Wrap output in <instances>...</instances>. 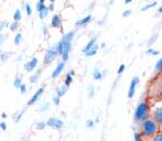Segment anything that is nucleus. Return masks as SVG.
<instances>
[{
	"mask_svg": "<svg viewBox=\"0 0 162 141\" xmlns=\"http://www.w3.org/2000/svg\"><path fill=\"white\" fill-rule=\"evenodd\" d=\"M140 130L139 132L142 135L143 138H151L153 136L160 132V127L157 124V121L150 116L147 119H145L142 122L139 124Z\"/></svg>",
	"mask_w": 162,
	"mask_h": 141,
	"instance_id": "1",
	"label": "nucleus"
},
{
	"mask_svg": "<svg viewBox=\"0 0 162 141\" xmlns=\"http://www.w3.org/2000/svg\"><path fill=\"white\" fill-rule=\"evenodd\" d=\"M147 95L149 100H162V72L150 82Z\"/></svg>",
	"mask_w": 162,
	"mask_h": 141,
	"instance_id": "2",
	"label": "nucleus"
},
{
	"mask_svg": "<svg viewBox=\"0 0 162 141\" xmlns=\"http://www.w3.org/2000/svg\"><path fill=\"white\" fill-rule=\"evenodd\" d=\"M150 112H151V104L149 103V99L147 98L145 100H141L138 105L134 112V119L137 124L142 122L145 119L150 117Z\"/></svg>",
	"mask_w": 162,
	"mask_h": 141,
	"instance_id": "3",
	"label": "nucleus"
},
{
	"mask_svg": "<svg viewBox=\"0 0 162 141\" xmlns=\"http://www.w3.org/2000/svg\"><path fill=\"white\" fill-rule=\"evenodd\" d=\"M150 116L156 120L160 127V131H162V100H152Z\"/></svg>",
	"mask_w": 162,
	"mask_h": 141,
	"instance_id": "4",
	"label": "nucleus"
},
{
	"mask_svg": "<svg viewBox=\"0 0 162 141\" xmlns=\"http://www.w3.org/2000/svg\"><path fill=\"white\" fill-rule=\"evenodd\" d=\"M57 55H59V52L56 50V46H54V48L50 49L48 50V52L45 53V56H44V64H50L51 62H53L55 60Z\"/></svg>",
	"mask_w": 162,
	"mask_h": 141,
	"instance_id": "5",
	"label": "nucleus"
},
{
	"mask_svg": "<svg viewBox=\"0 0 162 141\" xmlns=\"http://www.w3.org/2000/svg\"><path fill=\"white\" fill-rule=\"evenodd\" d=\"M139 77L138 76H135L132 77V80H130V84H129V88H128V98L131 99L132 97L135 96V93H136V88L138 86V84H139Z\"/></svg>",
	"mask_w": 162,
	"mask_h": 141,
	"instance_id": "6",
	"label": "nucleus"
},
{
	"mask_svg": "<svg viewBox=\"0 0 162 141\" xmlns=\"http://www.w3.org/2000/svg\"><path fill=\"white\" fill-rule=\"evenodd\" d=\"M46 126H49L50 128L56 129V130H60V129L63 128L64 122L59 118H55V117H52L46 121Z\"/></svg>",
	"mask_w": 162,
	"mask_h": 141,
	"instance_id": "7",
	"label": "nucleus"
},
{
	"mask_svg": "<svg viewBox=\"0 0 162 141\" xmlns=\"http://www.w3.org/2000/svg\"><path fill=\"white\" fill-rule=\"evenodd\" d=\"M38 63H39V61H38V58H33L32 60H30L29 62H27L26 64H24V70H27V72H33V70H35V67L38 66Z\"/></svg>",
	"mask_w": 162,
	"mask_h": 141,
	"instance_id": "8",
	"label": "nucleus"
},
{
	"mask_svg": "<svg viewBox=\"0 0 162 141\" xmlns=\"http://www.w3.org/2000/svg\"><path fill=\"white\" fill-rule=\"evenodd\" d=\"M44 92V88L43 87H41V88H39L37 92H35V94L33 95V96L29 99V102H28V106H33V104H35L37 103V100L39 99V97L41 96L42 95V93Z\"/></svg>",
	"mask_w": 162,
	"mask_h": 141,
	"instance_id": "9",
	"label": "nucleus"
},
{
	"mask_svg": "<svg viewBox=\"0 0 162 141\" xmlns=\"http://www.w3.org/2000/svg\"><path fill=\"white\" fill-rule=\"evenodd\" d=\"M92 19H93V17L91 16V14H89V16H86L85 18H82V19H80L78 21H76L75 26L76 27H85L92 21Z\"/></svg>",
	"mask_w": 162,
	"mask_h": 141,
	"instance_id": "10",
	"label": "nucleus"
},
{
	"mask_svg": "<svg viewBox=\"0 0 162 141\" xmlns=\"http://www.w3.org/2000/svg\"><path fill=\"white\" fill-rule=\"evenodd\" d=\"M64 66H65V63H64V62L59 63L57 66L55 67V70H54V72L52 73V78H56L57 76H60V74L62 73L64 70Z\"/></svg>",
	"mask_w": 162,
	"mask_h": 141,
	"instance_id": "11",
	"label": "nucleus"
},
{
	"mask_svg": "<svg viewBox=\"0 0 162 141\" xmlns=\"http://www.w3.org/2000/svg\"><path fill=\"white\" fill-rule=\"evenodd\" d=\"M61 24H62L61 17L59 16V14H55V16H53V18H52V20H51V26L53 27V28H60Z\"/></svg>",
	"mask_w": 162,
	"mask_h": 141,
	"instance_id": "12",
	"label": "nucleus"
},
{
	"mask_svg": "<svg viewBox=\"0 0 162 141\" xmlns=\"http://www.w3.org/2000/svg\"><path fill=\"white\" fill-rule=\"evenodd\" d=\"M96 43H97V38H96V36H93V38L88 41V43H87V44L85 45V48L83 49V51H82V52H83V53L87 52V51L89 50V49L93 48V46H94V45H95Z\"/></svg>",
	"mask_w": 162,
	"mask_h": 141,
	"instance_id": "13",
	"label": "nucleus"
},
{
	"mask_svg": "<svg viewBox=\"0 0 162 141\" xmlns=\"http://www.w3.org/2000/svg\"><path fill=\"white\" fill-rule=\"evenodd\" d=\"M97 51H98V44L96 43L93 48H91L87 52H85L84 53V55H85L86 58H91V56H94V55H96V53H97Z\"/></svg>",
	"mask_w": 162,
	"mask_h": 141,
	"instance_id": "14",
	"label": "nucleus"
},
{
	"mask_svg": "<svg viewBox=\"0 0 162 141\" xmlns=\"http://www.w3.org/2000/svg\"><path fill=\"white\" fill-rule=\"evenodd\" d=\"M67 90H68V86L65 85V84H63L62 86H60L59 88H57V96L59 97L64 96V95L67 93Z\"/></svg>",
	"mask_w": 162,
	"mask_h": 141,
	"instance_id": "15",
	"label": "nucleus"
},
{
	"mask_svg": "<svg viewBox=\"0 0 162 141\" xmlns=\"http://www.w3.org/2000/svg\"><path fill=\"white\" fill-rule=\"evenodd\" d=\"M143 141H162V131H160L159 133H157L151 138H143Z\"/></svg>",
	"mask_w": 162,
	"mask_h": 141,
	"instance_id": "16",
	"label": "nucleus"
},
{
	"mask_svg": "<svg viewBox=\"0 0 162 141\" xmlns=\"http://www.w3.org/2000/svg\"><path fill=\"white\" fill-rule=\"evenodd\" d=\"M74 75V72H71V73L66 74V76H65V80H64V84L65 85H67V86H70L71 84H72V82H73V76Z\"/></svg>",
	"mask_w": 162,
	"mask_h": 141,
	"instance_id": "17",
	"label": "nucleus"
},
{
	"mask_svg": "<svg viewBox=\"0 0 162 141\" xmlns=\"http://www.w3.org/2000/svg\"><path fill=\"white\" fill-rule=\"evenodd\" d=\"M158 38H159V35H158V33H156V34H153L152 36H151V38H150L149 40H148V43H147V45H148V46H151V45H152V44H154V43H156V41H157V40H158Z\"/></svg>",
	"mask_w": 162,
	"mask_h": 141,
	"instance_id": "18",
	"label": "nucleus"
},
{
	"mask_svg": "<svg viewBox=\"0 0 162 141\" xmlns=\"http://www.w3.org/2000/svg\"><path fill=\"white\" fill-rule=\"evenodd\" d=\"M160 52L156 49H152V48H149L148 50L146 51V54L147 55H152V56H157V55H159Z\"/></svg>",
	"mask_w": 162,
	"mask_h": 141,
	"instance_id": "19",
	"label": "nucleus"
},
{
	"mask_svg": "<svg viewBox=\"0 0 162 141\" xmlns=\"http://www.w3.org/2000/svg\"><path fill=\"white\" fill-rule=\"evenodd\" d=\"M49 7H45L44 9L41 10L40 12H39V16H40V19H45L46 18V16H48V13H49Z\"/></svg>",
	"mask_w": 162,
	"mask_h": 141,
	"instance_id": "20",
	"label": "nucleus"
},
{
	"mask_svg": "<svg viewBox=\"0 0 162 141\" xmlns=\"http://www.w3.org/2000/svg\"><path fill=\"white\" fill-rule=\"evenodd\" d=\"M93 77H94V80H100L103 78L102 72L98 70H94V73H93Z\"/></svg>",
	"mask_w": 162,
	"mask_h": 141,
	"instance_id": "21",
	"label": "nucleus"
},
{
	"mask_svg": "<svg viewBox=\"0 0 162 141\" xmlns=\"http://www.w3.org/2000/svg\"><path fill=\"white\" fill-rule=\"evenodd\" d=\"M154 70H156V73L162 72V58H160L159 61H157L156 65H154Z\"/></svg>",
	"mask_w": 162,
	"mask_h": 141,
	"instance_id": "22",
	"label": "nucleus"
},
{
	"mask_svg": "<svg viewBox=\"0 0 162 141\" xmlns=\"http://www.w3.org/2000/svg\"><path fill=\"white\" fill-rule=\"evenodd\" d=\"M134 140L135 141H143L142 135H141L139 131H135L134 132Z\"/></svg>",
	"mask_w": 162,
	"mask_h": 141,
	"instance_id": "23",
	"label": "nucleus"
},
{
	"mask_svg": "<svg viewBox=\"0 0 162 141\" xmlns=\"http://www.w3.org/2000/svg\"><path fill=\"white\" fill-rule=\"evenodd\" d=\"M21 18H22V14H21V11L20 10H16V12H14V14H13V19H14V21H20L21 20Z\"/></svg>",
	"mask_w": 162,
	"mask_h": 141,
	"instance_id": "24",
	"label": "nucleus"
},
{
	"mask_svg": "<svg viewBox=\"0 0 162 141\" xmlns=\"http://www.w3.org/2000/svg\"><path fill=\"white\" fill-rule=\"evenodd\" d=\"M21 85H22V83H21V78H20L19 76H17L16 78H14V82H13V86L16 87V88H20Z\"/></svg>",
	"mask_w": 162,
	"mask_h": 141,
	"instance_id": "25",
	"label": "nucleus"
},
{
	"mask_svg": "<svg viewBox=\"0 0 162 141\" xmlns=\"http://www.w3.org/2000/svg\"><path fill=\"white\" fill-rule=\"evenodd\" d=\"M10 56H11V53H10V52H5V53H2V54H1L0 58H1V61H2V62H6L7 60L10 58Z\"/></svg>",
	"mask_w": 162,
	"mask_h": 141,
	"instance_id": "26",
	"label": "nucleus"
},
{
	"mask_svg": "<svg viewBox=\"0 0 162 141\" xmlns=\"http://www.w3.org/2000/svg\"><path fill=\"white\" fill-rule=\"evenodd\" d=\"M21 41H22V34H21V33H18V34L16 35V38H14V44L19 45L20 43H21Z\"/></svg>",
	"mask_w": 162,
	"mask_h": 141,
	"instance_id": "27",
	"label": "nucleus"
},
{
	"mask_svg": "<svg viewBox=\"0 0 162 141\" xmlns=\"http://www.w3.org/2000/svg\"><path fill=\"white\" fill-rule=\"evenodd\" d=\"M94 95H95V87H94V85H89L88 86V96L92 98V97H94Z\"/></svg>",
	"mask_w": 162,
	"mask_h": 141,
	"instance_id": "28",
	"label": "nucleus"
},
{
	"mask_svg": "<svg viewBox=\"0 0 162 141\" xmlns=\"http://www.w3.org/2000/svg\"><path fill=\"white\" fill-rule=\"evenodd\" d=\"M156 5H157L156 1H154V2H151V3H148L147 6L142 7V9H141V11H146V10L150 9V8H153V7H156Z\"/></svg>",
	"mask_w": 162,
	"mask_h": 141,
	"instance_id": "29",
	"label": "nucleus"
},
{
	"mask_svg": "<svg viewBox=\"0 0 162 141\" xmlns=\"http://www.w3.org/2000/svg\"><path fill=\"white\" fill-rule=\"evenodd\" d=\"M48 109H49V103L48 102H44V103L41 105V107L39 108V111H45V110H48Z\"/></svg>",
	"mask_w": 162,
	"mask_h": 141,
	"instance_id": "30",
	"label": "nucleus"
},
{
	"mask_svg": "<svg viewBox=\"0 0 162 141\" xmlns=\"http://www.w3.org/2000/svg\"><path fill=\"white\" fill-rule=\"evenodd\" d=\"M46 127V122H38L37 125H35V128L39 129V130H42V129H44Z\"/></svg>",
	"mask_w": 162,
	"mask_h": 141,
	"instance_id": "31",
	"label": "nucleus"
},
{
	"mask_svg": "<svg viewBox=\"0 0 162 141\" xmlns=\"http://www.w3.org/2000/svg\"><path fill=\"white\" fill-rule=\"evenodd\" d=\"M125 70H126V65L120 64V65H119V67H118V70H117V74H118V75H121V74L124 73Z\"/></svg>",
	"mask_w": 162,
	"mask_h": 141,
	"instance_id": "32",
	"label": "nucleus"
},
{
	"mask_svg": "<svg viewBox=\"0 0 162 141\" xmlns=\"http://www.w3.org/2000/svg\"><path fill=\"white\" fill-rule=\"evenodd\" d=\"M45 5L44 3H42V2H38L37 3V11H38V12H40V11H41V10H43L45 8Z\"/></svg>",
	"mask_w": 162,
	"mask_h": 141,
	"instance_id": "33",
	"label": "nucleus"
},
{
	"mask_svg": "<svg viewBox=\"0 0 162 141\" xmlns=\"http://www.w3.org/2000/svg\"><path fill=\"white\" fill-rule=\"evenodd\" d=\"M26 11H27V14H28V16H31L32 14V8H31V5H30V3H26Z\"/></svg>",
	"mask_w": 162,
	"mask_h": 141,
	"instance_id": "34",
	"label": "nucleus"
},
{
	"mask_svg": "<svg viewBox=\"0 0 162 141\" xmlns=\"http://www.w3.org/2000/svg\"><path fill=\"white\" fill-rule=\"evenodd\" d=\"M94 125H95V121L92 120V119H88V120L86 121V127H87V128H93Z\"/></svg>",
	"mask_w": 162,
	"mask_h": 141,
	"instance_id": "35",
	"label": "nucleus"
},
{
	"mask_svg": "<svg viewBox=\"0 0 162 141\" xmlns=\"http://www.w3.org/2000/svg\"><path fill=\"white\" fill-rule=\"evenodd\" d=\"M38 77H39V75L38 74H35V75H32L31 77H30V83H32V84H34V83H37L38 82Z\"/></svg>",
	"mask_w": 162,
	"mask_h": 141,
	"instance_id": "36",
	"label": "nucleus"
},
{
	"mask_svg": "<svg viewBox=\"0 0 162 141\" xmlns=\"http://www.w3.org/2000/svg\"><path fill=\"white\" fill-rule=\"evenodd\" d=\"M20 92H21V94H26V92H27V85L26 84H22L21 86H20Z\"/></svg>",
	"mask_w": 162,
	"mask_h": 141,
	"instance_id": "37",
	"label": "nucleus"
},
{
	"mask_svg": "<svg viewBox=\"0 0 162 141\" xmlns=\"http://www.w3.org/2000/svg\"><path fill=\"white\" fill-rule=\"evenodd\" d=\"M60 98H61V97H59L57 95L53 98V103H54V105H55V106L60 105Z\"/></svg>",
	"mask_w": 162,
	"mask_h": 141,
	"instance_id": "38",
	"label": "nucleus"
},
{
	"mask_svg": "<svg viewBox=\"0 0 162 141\" xmlns=\"http://www.w3.org/2000/svg\"><path fill=\"white\" fill-rule=\"evenodd\" d=\"M130 14H131L130 10H126V11L122 12V17H124V18H128V17H130Z\"/></svg>",
	"mask_w": 162,
	"mask_h": 141,
	"instance_id": "39",
	"label": "nucleus"
},
{
	"mask_svg": "<svg viewBox=\"0 0 162 141\" xmlns=\"http://www.w3.org/2000/svg\"><path fill=\"white\" fill-rule=\"evenodd\" d=\"M17 28H18V22H17V21H14V23H12V24H11V28H10V30H11V31H14Z\"/></svg>",
	"mask_w": 162,
	"mask_h": 141,
	"instance_id": "40",
	"label": "nucleus"
},
{
	"mask_svg": "<svg viewBox=\"0 0 162 141\" xmlns=\"http://www.w3.org/2000/svg\"><path fill=\"white\" fill-rule=\"evenodd\" d=\"M0 128L2 129L3 131H5V130H7V124L5 121H2V122H0Z\"/></svg>",
	"mask_w": 162,
	"mask_h": 141,
	"instance_id": "41",
	"label": "nucleus"
},
{
	"mask_svg": "<svg viewBox=\"0 0 162 141\" xmlns=\"http://www.w3.org/2000/svg\"><path fill=\"white\" fill-rule=\"evenodd\" d=\"M49 9L51 10V11H52V10H54V3H51V5L49 6Z\"/></svg>",
	"mask_w": 162,
	"mask_h": 141,
	"instance_id": "42",
	"label": "nucleus"
},
{
	"mask_svg": "<svg viewBox=\"0 0 162 141\" xmlns=\"http://www.w3.org/2000/svg\"><path fill=\"white\" fill-rule=\"evenodd\" d=\"M132 2V0H125V5H128V3Z\"/></svg>",
	"mask_w": 162,
	"mask_h": 141,
	"instance_id": "43",
	"label": "nucleus"
},
{
	"mask_svg": "<svg viewBox=\"0 0 162 141\" xmlns=\"http://www.w3.org/2000/svg\"><path fill=\"white\" fill-rule=\"evenodd\" d=\"M158 12H159V13H162V6L160 7L159 9H158Z\"/></svg>",
	"mask_w": 162,
	"mask_h": 141,
	"instance_id": "44",
	"label": "nucleus"
},
{
	"mask_svg": "<svg viewBox=\"0 0 162 141\" xmlns=\"http://www.w3.org/2000/svg\"><path fill=\"white\" fill-rule=\"evenodd\" d=\"M2 40H3V35H2V34H0V43L2 42Z\"/></svg>",
	"mask_w": 162,
	"mask_h": 141,
	"instance_id": "45",
	"label": "nucleus"
},
{
	"mask_svg": "<svg viewBox=\"0 0 162 141\" xmlns=\"http://www.w3.org/2000/svg\"><path fill=\"white\" fill-rule=\"evenodd\" d=\"M6 117H7V115L5 114V112H3V114H2V118H6Z\"/></svg>",
	"mask_w": 162,
	"mask_h": 141,
	"instance_id": "46",
	"label": "nucleus"
},
{
	"mask_svg": "<svg viewBox=\"0 0 162 141\" xmlns=\"http://www.w3.org/2000/svg\"><path fill=\"white\" fill-rule=\"evenodd\" d=\"M39 2H42V3H44V2H45V0H39Z\"/></svg>",
	"mask_w": 162,
	"mask_h": 141,
	"instance_id": "47",
	"label": "nucleus"
},
{
	"mask_svg": "<svg viewBox=\"0 0 162 141\" xmlns=\"http://www.w3.org/2000/svg\"><path fill=\"white\" fill-rule=\"evenodd\" d=\"M54 1H55V0H50V2L51 3H54Z\"/></svg>",
	"mask_w": 162,
	"mask_h": 141,
	"instance_id": "48",
	"label": "nucleus"
}]
</instances>
